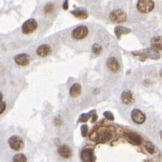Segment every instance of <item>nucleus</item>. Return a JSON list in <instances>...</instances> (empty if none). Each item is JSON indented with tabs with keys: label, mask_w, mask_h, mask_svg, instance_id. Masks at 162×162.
<instances>
[{
	"label": "nucleus",
	"mask_w": 162,
	"mask_h": 162,
	"mask_svg": "<svg viewBox=\"0 0 162 162\" xmlns=\"http://www.w3.org/2000/svg\"><path fill=\"white\" fill-rule=\"evenodd\" d=\"M132 54L134 55L135 56H140L141 61H144L146 58L153 59V60H157L160 57V54L158 51H155L153 48H146L144 50L139 51H133Z\"/></svg>",
	"instance_id": "nucleus-1"
},
{
	"label": "nucleus",
	"mask_w": 162,
	"mask_h": 162,
	"mask_svg": "<svg viewBox=\"0 0 162 162\" xmlns=\"http://www.w3.org/2000/svg\"><path fill=\"white\" fill-rule=\"evenodd\" d=\"M155 2L152 0H140L137 3V8L142 14H147L153 10Z\"/></svg>",
	"instance_id": "nucleus-2"
},
{
	"label": "nucleus",
	"mask_w": 162,
	"mask_h": 162,
	"mask_svg": "<svg viewBox=\"0 0 162 162\" xmlns=\"http://www.w3.org/2000/svg\"><path fill=\"white\" fill-rule=\"evenodd\" d=\"M112 138L111 133L106 129H102L101 130L96 132V135L92 140L96 143H106L110 140Z\"/></svg>",
	"instance_id": "nucleus-3"
},
{
	"label": "nucleus",
	"mask_w": 162,
	"mask_h": 162,
	"mask_svg": "<svg viewBox=\"0 0 162 162\" xmlns=\"http://www.w3.org/2000/svg\"><path fill=\"white\" fill-rule=\"evenodd\" d=\"M126 13L122 9H114L109 14V19L114 23H123L126 20Z\"/></svg>",
	"instance_id": "nucleus-4"
},
{
	"label": "nucleus",
	"mask_w": 162,
	"mask_h": 162,
	"mask_svg": "<svg viewBox=\"0 0 162 162\" xmlns=\"http://www.w3.org/2000/svg\"><path fill=\"white\" fill-rule=\"evenodd\" d=\"M38 27V24L35 19H29L26 20L22 25V32L25 35H29L33 33Z\"/></svg>",
	"instance_id": "nucleus-5"
},
{
	"label": "nucleus",
	"mask_w": 162,
	"mask_h": 162,
	"mask_svg": "<svg viewBox=\"0 0 162 162\" xmlns=\"http://www.w3.org/2000/svg\"><path fill=\"white\" fill-rule=\"evenodd\" d=\"M88 28L86 25H80L74 29L72 32V36L75 40H83L88 35Z\"/></svg>",
	"instance_id": "nucleus-6"
},
{
	"label": "nucleus",
	"mask_w": 162,
	"mask_h": 162,
	"mask_svg": "<svg viewBox=\"0 0 162 162\" xmlns=\"http://www.w3.org/2000/svg\"><path fill=\"white\" fill-rule=\"evenodd\" d=\"M8 144L14 150H20L24 147V140L19 135H13L8 139Z\"/></svg>",
	"instance_id": "nucleus-7"
},
{
	"label": "nucleus",
	"mask_w": 162,
	"mask_h": 162,
	"mask_svg": "<svg viewBox=\"0 0 162 162\" xmlns=\"http://www.w3.org/2000/svg\"><path fill=\"white\" fill-rule=\"evenodd\" d=\"M81 159L83 162H94L96 160V156L94 155L93 149L86 148L81 152Z\"/></svg>",
	"instance_id": "nucleus-8"
},
{
	"label": "nucleus",
	"mask_w": 162,
	"mask_h": 162,
	"mask_svg": "<svg viewBox=\"0 0 162 162\" xmlns=\"http://www.w3.org/2000/svg\"><path fill=\"white\" fill-rule=\"evenodd\" d=\"M131 119L135 123L141 124V123H144L145 119H146V116L141 110L135 108L131 112Z\"/></svg>",
	"instance_id": "nucleus-9"
},
{
	"label": "nucleus",
	"mask_w": 162,
	"mask_h": 162,
	"mask_svg": "<svg viewBox=\"0 0 162 162\" xmlns=\"http://www.w3.org/2000/svg\"><path fill=\"white\" fill-rule=\"evenodd\" d=\"M127 140L134 145H140L142 143V137L135 132H128L125 133Z\"/></svg>",
	"instance_id": "nucleus-10"
},
{
	"label": "nucleus",
	"mask_w": 162,
	"mask_h": 162,
	"mask_svg": "<svg viewBox=\"0 0 162 162\" xmlns=\"http://www.w3.org/2000/svg\"><path fill=\"white\" fill-rule=\"evenodd\" d=\"M15 61L17 65L25 66H28L29 64L30 58H29V56L28 54L21 53V54H18L17 56H15Z\"/></svg>",
	"instance_id": "nucleus-11"
},
{
	"label": "nucleus",
	"mask_w": 162,
	"mask_h": 162,
	"mask_svg": "<svg viewBox=\"0 0 162 162\" xmlns=\"http://www.w3.org/2000/svg\"><path fill=\"white\" fill-rule=\"evenodd\" d=\"M51 53V47L49 45L44 44L36 49V54L40 57H46Z\"/></svg>",
	"instance_id": "nucleus-12"
},
{
	"label": "nucleus",
	"mask_w": 162,
	"mask_h": 162,
	"mask_svg": "<svg viewBox=\"0 0 162 162\" xmlns=\"http://www.w3.org/2000/svg\"><path fill=\"white\" fill-rule=\"evenodd\" d=\"M106 64H107L108 68L112 72H117L119 71V63L115 57L111 56V57L108 58Z\"/></svg>",
	"instance_id": "nucleus-13"
},
{
	"label": "nucleus",
	"mask_w": 162,
	"mask_h": 162,
	"mask_svg": "<svg viewBox=\"0 0 162 162\" xmlns=\"http://www.w3.org/2000/svg\"><path fill=\"white\" fill-rule=\"evenodd\" d=\"M57 152L60 156H61V157H63V158H66V159L70 158L72 155V150L70 149L69 146L66 145V144L61 145L60 147L58 148Z\"/></svg>",
	"instance_id": "nucleus-14"
},
{
	"label": "nucleus",
	"mask_w": 162,
	"mask_h": 162,
	"mask_svg": "<svg viewBox=\"0 0 162 162\" xmlns=\"http://www.w3.org/2000/svg\"><path fill=\"white\" fill-rule=\"evenodd\" d=\"M121 101L124 104H132L133 103V96L132 93L129 90L123 91L121 93Z\"/></svg>",
	"instance_id": "nucleus-15"
},
{
	"label": "nucleus",
	"mask_w": 162,
	"mask_h": 162,
	"mask_svg": "<svg viewBox=\"0 0 162 162\" xmlns=\"http://www.w3.org/2000/svg\"><path fill=\"white\" fill-rule=\"evenodd\" d=\"M72 15H73L76 18L80 19H86L88 17V13L87 11L83 8H77L71 11Z\"/></svg>",
	"instance_id": "nucleus-16"
},
{
	"label": "nucleus",
	"mask_w": 162,
	"mask_h": 162,
	"mask_svg": "<svg viewBox=\"0 0 162 162\" xmlns=\"http://www.w3.org/2000/svg\"><path fill=\"white\" fill-rule=\"evenodd\" d=\"M151 48L155 49V51H162V37L157 36L152 38L150 41Z\"/></svg>",
	"instance_id": "nucleus-17"
},
{
	"label": "nucleus",
	"mask_w": 162,
	"mask_h": 162,
	"mask_svg": "<svg viewBox=\"0 0 162 162\" xmlns=\"http://www.w3.org/2000/svg\"><path fill=\"white\" fill-rule=\"evenodd\" d=\"M131 32V29L127 28V27H123V26H116L114 28V33H115L116 37L118 39H120V37L123 35H127V34H130Z\"/></svg>",
	"instance_id": "nucleus-18"
},
{
	"label": "nucleus",
	"mask_w": 162,
	"mask_h": 162,
	"mask_svg": "<svg viewBox=\"0 0 162 162\" xmlns=\"http://www.w3.org/2000/svg\"><path fill=\"white\" fill-rule=\"evenodd\" d=\"M82 93V86L78 83H74L70 88V96L72 97H77Z\"/></svg>",
	"instance_id": "nucleus-19"
},
{
	"label": "nucleus",
	"mask_w": 162,
	"mask_h": 162,
	"mask_svg": "<svg viewBox=\"0 0 162 162\" xmlns=\"http://www.w3.org/2000/svg\"><path fill=\"white\" fill-rule=\"evenodd\" d=\"M92 51L93 52V54H95L96 56H99L102 53V51H103V47L99 44L95 43L92 46Z\"/></svg>",
	"instance_id": "nucleus-20"
},
{
	"label": "nucleus",
	"mask_w": 162,
	"mask_h": 162,
	"mask_svg": "<svg viewBox=\"0 0 162 162\" xmlns=\"http://www.w3.org/2000/svg\"><path fill=\"white\" fill-rule=\"evenodd\" d=\"M144 148L147 150V151L150 153V154H154L155 151V148L154 146V144H152L151 142H149V141H146L144 143Z\"/></svg>",
	"instance_id": "nucleus-21"
},
{
	"label": "nucleus",
	"mask_w": 162,
	"mask_h": 162,
	"mask_svg": "<svg viewBox=\"0 0 162 162\" xmlns=\"http://www.w3.org/2000/svg\"><path fill=\"white\" fill-rule=\"evenodd\" d=\"M27 159L26 156L23 154H17L14 156L13 158V162H26Z\"/></svg>",
	"instance_id": "nucleus-22"
},
{
	"label": "nucleus",
	"mask_w": 162,
	"mask_h": 162,
	"mask_svg": "<svg viewBox=\"0 0 162 162\" xmlns=\"http://www.w3.org/2000/svg\"><path fill=\"white\" fill-rule=\"evenodd\" d=\"M92 117L91 112H89L88 113H83L80 116L79 119H78V123H86L88 121V119Z\"/></svg>",
	"instance_id": "nucleus-23"
},
{
	"label": "nucleus",
	"mask_w": 162,
	"mask_h": 162,
	"mask_svg": "<svg viewBox=\"0 0 162 162\" xmlns=\"http://www.w3.org/2000/svg\"><path fill=\"white\" fill-rule=\"evenodd\" d=\"M81 132L83 137H86L88 133V126L86 124H83L81 127Z\"/></svg>",
	"instance_id": "nucleus-24"
},
{
	"label": "nucleus",
	"mask_w": 162,
	"mask_h": 162,
	"mask_svg": "<svg viewBox=\"0 0 162 162\" xmlns=\"http://www.w3.org/2000/svg\"><path fill=\"white\" fill-rule=\"evenodd\" d=\"M103 116H104L106 119H108V120H111V121L114 120V116H113V114L110 111H105L103 113Z\"/></svg>",
	"instance_id": "nucleus-25"
},
{
	"label": "nucleus",
	"mask_w": 162,
	"mask_h": 162,
	"mask_svg": "<svg viewBox=\"0 0 162 162\" xmlns=\"http://www.w3.org/2000/svg\"><path fill=\"white\" fill-rule=\"evenodd\" d=\"M53 8H54V6H53V4H48L45 7V13L46 14H48V13H50L51 11L53 10Z\"/></svg>",
	"instance_id": "nucleus-26"
},
{
	"label": "nucleus",
	"mask_w": 162,
	"mask_h": 162,
	"mask_svg": "<svg viewBox=\"0 0 162 162\" xmlns=\"http://www.w3.org/2000/svg\"><path fill=\"white\" fill-rule=\"evenodd\" d=\"M91 114H92V118H93V119H92V122L94 123L97 119V113H96L95 110H92V111H91Z\"/></svg>",
	"instance_id": "nucleus-27"
},
{
	"label": "nucleus",
	"mask_w": 162,
	"mask_h": 162,
	"mask_svg": "<svg viewBox=\"0 0 162 162\" xmlns=\"http://www.w3.org/2000/svg\"><path fill=\"white\" fill-rule=\"evenodd\" d=\"M5 108H6V103L4 102H1V103H0V114H2L4 113Z\"/></svg>",
	"instance_id": "nucleus-28"
},
{
	"label": "nucleus",
	"mask_w": 162,
	"mask_h": 162,
	"mask_svg": "<svg viewBox=\"0 0 162 162\" xmlns=\"http://www.w3.org/2000/svg\"><path fill=\"white\" fill-rule=\"evenodd\" d=\"M62 7H63V8H64L65 10H66V9L68 8V1L66 0L65 2H64V4H63V5H62Z\"/></svg>",
	"instance_id": "nucleus-29"
},
{
	"label": "nucleus",
	"mask_w": 162,
	"mask_h": 162,
	"mask_svg": "<svg viewBox=\"0 0 162 162\" xmlns=\"http://www.w3.org/2000/svg\"><path fill=\"white\" fill-rule=\"evenodd\" d=\"M160 140H162V130L160 131Z\"/></svg>",
	"instance_id": "nucleus-30"
},
{
	"label": "nucleus",
	"mask_w": 162,
	"mask_h": 162,
	"mask_svg": "<svg viewBox=\"0 0 162 162\" xmlns=\"http://www.w3.org/2000/svg\"><path fill=\"white\" fill-rule=\"evenodd\" d=\"M160 76H161V78H162V70L160 71Z\"/></svg>",
	"instance_id": "nucleus-31"
}]
</instances>
